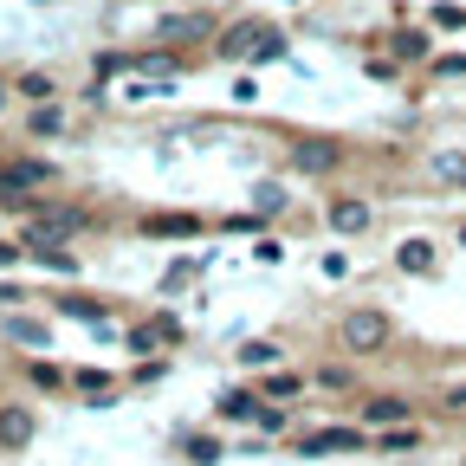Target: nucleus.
Returning a JSON list of instances; mask_svg holds the SVG:
<instances>
[{
    "instance_id": "1",
    "label": "nucleus",
    "mask_w": 466,
    "mask_h": 466,
    "mask_svg": "<svg viewBox=\"0 0 466 466\" xmlns=\"http://www.w3.org/2000/svg\"><path fill=\"white\" fill-rule=\"evenodd\" d=\"M337 337H343L350 350H382V343H389V318H382V311H350Z\"/></svg>"
},
{
    "instance_id": "2",
    "label": "nucleus",
    "mask_w": 466,
    "mask_h": 466,
    "mask_svg": "<svg viewBox=\"0 0 466 466\" xmlns=\"http://www.w3.org/2000/svg\"><path fill=\"white\" fill-rule=\"evenodd\" d=\"M33 408H0V447H7V453H20L26 441H33Z\"/></svg>"
},
{
    "instance_id": "3",
    "label": "nucleus",
    "mask_w": 466,
    "mask_h": 466,
    "mask_svg": "<svg viewBox=\"0 0 466 466\" xmlns=\"http://www.w3.org/2000/svg\"><path fill=\"white\" fill-rule=\"evenodd\" d=\"M33 182H52V162H7L0 168V188H33Z\"/></svg>"
},
{
    "instance_id": "4",
    "label": "nucleus",
    "mask_w": 466,
    "mask_h": 466,
    "mask_svg": "<svg viewBox=\"0 0 466 466\" xmlns=\"http://www.w3.org/2000/svg\"><path fill=\"white\" fill-rule=\"evenodd\" d=\"M156 33L162 39H208V14H168Z\"/></svg>"
},
{
    "instance_id": "5",
    "label": "nucleus",
    "mask_w": 466,
    "mask_h": 466,
    "mask_svg": "<svg viewBox=\"0 0 466 466\" xmlns=\"http://www.w3.org/2000/svg\"><path fill=\"white\" fill-rule=\"evenodd\" d=\"M299 168H311V175H324V168H337V143H324V137H311V143H299Z\"/></svg>"
},
{
    "instance_id": "6",
    "label": "nucleus",
    "mask_w": 466,
    "mask_h": 466,
    "mask_svg": "<svg viewBox=\"0 0 466 466\" xmlns=\"http://www.w3.org/2000/svg\"><path fill=\"white\" fill-rule=\"evenodd\" d=\"M330 227L337 233H363L370 227V208L363 201H330Z\"/></svg>"
},
{
    "instance_id": "7",
    "label": "nucleus",
    "mask_w": 466,
    "mask_h": 466,
    "mask_svg": "<svg viewBox=\"0 0 466 466\" xmlns=\"http://www.w3.org/2000/svg\"><path fill=\"white\" fill-rule=\"evenodd\" d=\"M395 266H401V272H434V247H428V240H401V247H395Z\"/></svg>"
},
{
    "instance_id": "8",
    "label": "nucleus",
    "mask_w": 466,
    "mask_h": 466,
    "mask_svg": "<svg viewBox=\"0 0 466 466\" xmlns=\"http://www.w3.org/2000/svg\"><path fill=\"white\" fill-rule=\"evenodd\" d=\"M363 415H370L376 428H401V421H408V401H395V395H376V401L363 408Z\"/></svg>"
},
{
    "instance_id": "9",
    "label": "nucleus",
    "mask_w": 466,
    "mask_h": 466,
    "mask_svg": "<svg viewBox=\"0 0 466 466\" xmlns=\"http://www.w3.org/2000/svg\"><path fill=\"white\" fill-rule=\"evenodd\" d=\"M253 39H259V26H253V20H247V26H227V33H220V52H227V58H247V52H253Z\"/></svg>"
},
{
    "instance_id": "10",
    "label": "nucleus",
    "mask_w": 466,
    "mask_h": 466,
    "mask_svg": "<svg viewBox=\"0 0 466 466\" xmlns=\"http://www.w3.org/2000/svg\"><path fill=\"white\" fill-rule=\"evenodd\" d=\"M220 415H227V421H253V415H259V401H253L247 389H227V395H220Z\"/></svg>"
},
{
    "instance_id": "11",
    "label": "nucleus",
    "mask_w": 466,
    "mask_h": 466,
    "mask_svg": "<svg viewBox=\"0 0 466 466\" xmlns=\"http://www.w3.org/2000/svg\"><path fill=\"white\" fill-rule=\"evenodd\" d=\"M343 447H357V434H350V428H324V434L305 441V453H343Z\"/></svg>"
},
{
    "instance_id": "12",
    "label": "nucleus",
    "mask_w": 466,
    "mask_h": 466,
    "mask_svg": "<svg viewBox=\"0 0 466 466\" xmlns=\"http://www.w3.org/2000/svg\"><path fill=\"white\" fill-rule=\"evenodd\" d=\"M0 330H7L14 343H33V350H46V324H39V318H7Z\"/></svg>"
},
{
    "instance_id": "13",
    "label": "nucleus",
    "mask_w": 466,
    "mask_h": 466,
    "mask_svg": "<svg viewBox=\"0 0 466 466\" xmlns=\"http://www.w3.org/2000/svg\"><path fill=\"white\" fill-rule=\"evenodd\" d=\"M195 227H201L195 214H156L149 220V233H162V240H182V233H195Z\"/></svg>"
},
{
    "instance_id": "14",
    "label": "nucleus",
    "mask_w": 466,
    "mask_h": 466,
    "mask_svg": "<svg viewBox=\"0 0 466 466\" xmlns=\"http://www.w3.org/2000/svg\"><path fill=\"white\" fill-rule=\"evenodd\" d=\"M33 259H39V266H52L58 279H72V272H78V259H72V253H58V247H46V240H33Z\"/></svg>"
},
{
    "instance_id": "15",
    "label": "nucleus",
    "mask_w": 466,
    "mask_h": 466,
    "mask_svg": "<svg viewBox=\"0 0 466 466\" xmlns=\"http://www.w3.org/2000/svg\"><path fill=\"white\" fill-rule=\"evenodd\" d=\"M395 58H408V66L428 58V33H395Z\"/></svg>"
},
{
    "instance_id": "16",
    "label": "nucleus",
    "mask_w": 466,
    "mask_h": 466,
    "mask_svg": "<svg viewBox=\"0 0 466 466\" xmlns=\"http://www.w3.org/2000/svg\"><path fill=\"white\" fill-rule=\"evenodd\" d=\"M137 343L149 350V343H175V318H156V324H143L137 330Z\"/></svg>"
},
{
    "instance_id": "17",
    "label": "nucleus",
    "mask_w": 466,
    "mask_h": 466,
    "mask_svg": "<svg viewBox=\"0 0 466 466\" xmlns=\"http://www.w3.org/2000/svg\"><path fill=\"white\" fill-rule=\"evenodd\" d=\"M33 130H39V137H58V130H66V116H58L52 104H39V110H33Z\"/></svg>"
},
{
    "instance_id": "18",
    "label": "nucleus",
    "mask_w": 466,
    "mask_h": 466,
    "mask_svg": "<svg viewBox=\"0 0 466 466\" xmlns=\"http://www.w3.org/2000/svg\"><path fill=\"white\" fill-rule=\"evenodd\" d=\"M240 363H247V370H266V363H279V350H272V343H247Z\"/></svg>"
},
{
    "instance_id": "19",
    "label": "nucleus",
    "mask_w": 466,
    "mask_h": 466,
    "mask_svg": "<svg viewBox=\"0 0 466 466\" xmlns=\"http://www.w3.org/2000/svg\"><path fill=\"white\" fill-rule=\"evenodd\" d=\"M434 175L441 182H466V156H434Z\"/></svg>"
},
{
    "instance_id": "20",
    "label": "nucleus",
    "mask_w": 466,
    "mask_h": 466,
    "mask_svg": "<svg viewBox=\"0 0 466 466\" xmlns=\"http://www.w3.org/2000/svg\"><path fill=\"white\" fill-rule=\"evenodd\" d=\"M266 395H279V401H285V395H299V376H291V370H285V376H272V382H266Z\"/></svg>"
},
{
    "instance_id": "21",
    "label": "nucleus",
    "mask_w": 466,
    "mask_h": 466,
    "mask_svg": "<svg viewBox=\"0 0 466 466\" xmlns=\"http://www.w3.org/2000/svg\"><path fill=\"white\" fill-rule=\"evenodd\" d=\"M33 382H39V389H58L66 376H58V363H33Z\"/></svg>"
},
{
    "instance_id": "22",
    "label": "nucleus",
    "mask_w": 466,
    "mask_h": 466,
    "mask_svg": "<svg viewBox=\"0 0 466 466\" xmlns=\"http://www.w3.org/2000/svg\"><path fill=\"white\" fill-rule=\"evenodd\" d=\"M20 91H26V97H46V91H52V78H46V72H26V78H20Z\"/></svg>"
},
{
    "instance_id": "23",
    "label": "nucleus",
    "mask_w": 466,
    "mask_h": 466,
    "mask_svg": "<svg viewBox=\"0 0 466 466\" xmlns=\"http://www.w3.org/2000/svg\"><path fill=\"white\" fill-rule=\"evenodd\" d=\"M434 26H466V7H434Z\"/></svg>"
},
{
    "instance_id": "24",
    "label": "nucleus",
    "mask_w": 466,
    "mask_h": 466,
    "mask_svg": "<svg viewBox=\"0 0 466 466\" xmlns=\"http://www.w3.org/2000/svg\"><path fill=\"white\" fill-rule=\"evenodd\" d=\"M78 389H91V395H104V389H110V376H104V370H85V376H78Z\"/></svg>"
},
{
    "instance_id": "25",
    "label": "nucleus",
    "mask_w": 466,
    "mask_h": 466,
    "mask_svg": "<svg viewBox=\"0 0 466 466\" xmlns=\"http://www.w3.org/2000/svg\"><path fill=\"white\" fill-rule=\"evenodd\" d=\"M14 259H20V253H14V247H7V240H0V272H7V266H14Z\"/></svg>"
},
{
    "instance_id": "26",
    "label": "nucleus",
    "mask_w": 466,
    "mask_h": 466,
    "mask_svg": "<svg viewBox=\"0 0 466 466\" xmlns=\"http://www.w3.org/2000/svg\"><path fill=\"white\" fill-rule=\"evenodd\" d=\"M453 408H466V389H453Z\"/></svg>"
}]
</instances>
